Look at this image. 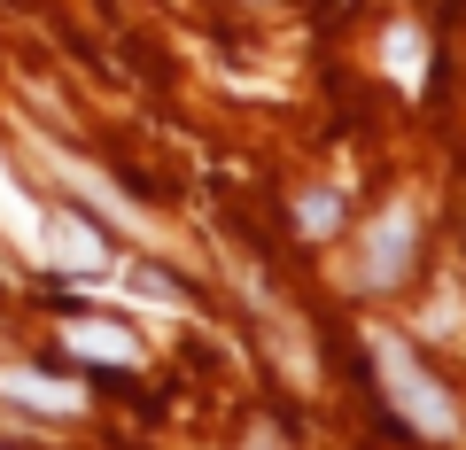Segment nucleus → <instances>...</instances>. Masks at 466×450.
Masks as SVG:
<instances>
[{
    "label": "nucleus",
    "mask_w": 466,
    "mask_h": 450,
    "mask_svg": "<svg viewBox=\"0 0 466 450\" xmlns=\"http://www.w3.org/2000/svg\"><path fill=\"white\" fill-rule=\"evenodd\" d=\"M296 225H303L311 241H327L334 225H342V202H334V195H303V202H296Z\"/></svg>",
    "instance_id": "1a4fd4ad"
},
{
    "label": "nucleus",
    "mask_w": 466,
    "mask_h": 450,
    "mask_svg": "<svg viewBox=\"0 0 466 450\" xmlns=\"http://www.w3.org/2000/svg\"><path fill=\"white\" fill-rule=\"evenodd\" d=\"M0 396L32 404V412H47V419H78L86 412V388L78 381H55V373H32V365H0Z\"/></svg>",
    "instance_id": "7ed1b4c3"
},
{
    "label": "nucleus",
    "mask_w": 466,
    "mask_h": 450,
    "mask_svg": "<svg viewBox=\"0 0 466 450\" xmlns=\"http://www.w3.org/2000/svg\"><path fill=\"white\" fill-rule=\"evenodd\" d=\"M404 265H412V210H381V225L366 234V280L397 287Z\"/></svg>",
    "instance_id": "39448f33"
},
{
    "label": "nucleus",
    "mask_w": 466,
    "mask_h": 450,
    "mask_svg": "<svg viewBox=\"0 0 466 450\" xmlns=\"http://www.w3.org/2000/svg\"><path fill=\"white\" fill-rule=\"evenodd\" d=\"M0 234L16 241L24 256H39V241H47V210H39V202L8 179V164H0Z\"/></svg>",
    "instance_id": "0eeeda50"
},
{
    "label": "nucleus",
    "mask_w": 466,
    "mask_h": 450,
    "mask_svg": "<svg viewBox=\"0 0 466 450\" xmlns=\"http://www.w3.org/2000/svg\"><path fill=\"white\" fill-rule=\"evenodd\" d=\"M366 342H373V373H381L389 404H397L420 435H443V443H451V435H459V404H451V388L428 381V365L404 350V334H366Z\"/></svg>",
    "instance_id": "f257e3e1"
},
{
    "label": "nucleus",
    "mask_w": 466,
    "mask_h": 450,
    "mask_svg": "<svg viewBox=\"0 0 466 450\" xmlns=\"http://www.w3.org/2000/svg\"><path fill=\"white\" fill-rule=\"evenodd\" d=\"M39 265H63V272H101V265H109V249H101V234L86 225V217L47 210V241H39Z\"/></svg>",
    "instance_id": "20e7f679"
},
{
    "label": "nucleus",
    "mask_w": 466,
    "mask_h": 450,
    "mask_svg": "<svg viewBox=\"0 0 466 450\" xmlns=\"http://www.w3.org/2000/svg\"><path fill=\"white\" fill-rule=\"evenodd\" d=\"M39 155H47V171H55V179H63V186H78V195L94 202L101 217H116V225H125V234H133V241H164V225H156V217L140 210L133 195H116V186L101 179V171H86L78 155H63V148H39Z\"/></svg>",
    "instance_id": "f03ea898"
},
{
    "label": "nucleus",
    "mask_w": 466,
    "mask_h": 450,
    "mask_svg": "<svg viewBox=\"0 0 466 450\" xmlns=\"http://www.w3.org/2000/svg\"><path fill=\"white\" fill-rule=\"evenodd\" d=\"M63 342L78 357H101V365H133V357H140V334L133 326H109V318H70Z\"/></svg>",
    "instance_id": "423d86ee"
},
{
    "label": "nucleus",
    "mask_w": 466,
    "mask_h": 450,
    "mask_svg": "<svg viewBox=\"0 0 466 450\" xmlns=\"http://www.w3.org/2000/svg\"><path fill=\"white\" fill-rule=\"evenodd\" d=\"M381 63H389V78H397L404 94H420V78H428V39H420L412 24H397L389 47H381Z\"/></svg>",
    "instance_id": "6e6552de"
}]
</instances>
